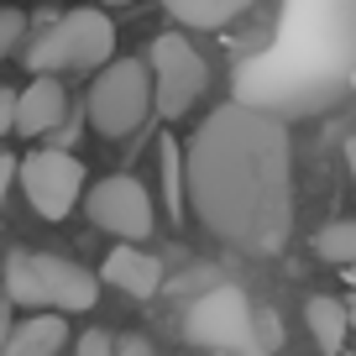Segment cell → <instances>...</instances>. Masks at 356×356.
<instances>
[{
	"instance_id": "obj_1",
	"label": "cell",
	"mask_w": 356,
	"mask_h": 356,
	"mask_svg": "<svg viewBox=\"0 0 356 356\" xmlns=\"http://www.w3.org/2000/svg\"><path fill=\"white\" fill-rule=\"evenodd\" d=\"M184 200L215 241L278 252L293 231V142L278 115L220 105L184 142Z\"/></svg>"
},
{
	"instance_id": "obj_2",
	"label": "cell",
	"mask_w": 356,
	"mask_h": 356,
	"mask_svg": "<svg viewBox=\"0 0 356 356\" xmlns=\"http://www.w3.org/2000/svg\"><path fill=\"white\" fill-rule=\"evenodd\" d=\"M0 283H6V304L22 314H89L105 289L100 273L53 252H26V246L6 257Z\"/></svg>"
},
{
	"instance_id": "obj_3",
	"label": "cell",
	"mask_w": 356,
	"mask_h": 356,
	"mask_svg": "<svg viewBox=\"0 0 356 356\" xmlns=\"http://www.w3.org/2000/svg\"><path fill=\"white\" fill-rule=\"evenodd\" d=\"M115 58V22L100 6H79V11L58 16L37 37H26L22 63L26 74H100Z\"/></svg>"
},
{
	"instance_id": "obj_4",
	"label": "cell",
	"mask_w": 356,
	"mask_h": 356,
	"mask_svg": "<svg viewBox=\"0 0 356 356\" xmlns=\"http://www.w3.org/2000/svg\"><path fill=\"white\" fill-rule=\"evenodd\" d=\"M89 131L105 136V142H126L147 126L152 115V74H147V58H111V63L95 74L89 84Z\"/></svg>"
},
{
	"instance_id": "obj_5",
	"label": "cell",
	"mask_w": 356,
	"mask_h": 356,
	"mask_svg": "<svg viewBox=\"0 0 356 356\" xmlns=\"http://www.w3.org/2000/svg\"><path fill=\"white\" fill-rule=\"evenodd\" d=\"M16 189L37 220H68L89 189L84 157H74V147H32L26 157H16Z\"/></svg>"
},
{
	"instance_id": "obj_6",
	"label": "cell",
	"mask_w": 356,
	"mask_h": 356,
	"mask_svg": "<svg viewBox=\"0 0 356 356\" xmlns=\"http://www.w3.org/2000/svg\"><path fill=\"white\" fill-rule=\"evenodd\" d=\"M147 74H152V111L157 121H178L200 105V95L210 89V63L200 58V47L184 32H157L147 47Z\"/></svg>"
},
{
	"instance_id": "obj_7",
	"label": "cell",
	"mask_w": 356,
	"mask_h": 356,
	"mask_svg": "<svg viewBox=\"0 0 356 356\" xmlns=\"http://www.w3.org/2000/svg\"><path fill=\"white\" fill-rule=\"evenodd\" d=\"M79 210L89 215L95 231H105L111 241H152L157 231V204H152V189L131 173H111V178H95L84 189V204Z\"/></svg>"
},
{
	"instance_id": "obj_8",
	"label": "cell",
	"mask_w": 356,
	"mask_h": 356,
	"mask_svg": "<svg viewBox=\"0 0 356 356\" xmlns=\"http://www.w3.org/2000/svg\"><path fill=\"white\" fill-rule=\"evenodd\" d=\"M163 278H168L163 257L147 252V246H131V241H115L111 252H105V262H100V283H111L126 299H157V293H163Z\"/></svg>"
},
{
	"instance_id": "obj_9",
	"label": "cell",
	"mask_w": 356,
	"mask_h": 356,
	"mask_svg": "<svg viewBox=\"0 0 356 356\" xmlns=\"http://www.w3.org/2000/svg\"><path fill=\"white\" fill-rule=\"evenodd\" d=\"M63 121H68L63 79H53V74H32V84L16 89V136L37 142V136H53Z\"/></svg>"
},
{
	"instance_id": "obj_10",
	"label": "cell",
	"mask_w": 356,
	"mask_h": 356,
	"mask_svg": "<svg viewBox=\"0 0 356 356\" xmlns=\"http://www.w3.org/2000/svg\"><path fill=\"white\" fill-rule=\"evenodd\" d=\"M6 356H63L68 351V314H22L0 341Z\"/></svg>"
},
{
	"instance_id": "obj_11",
	"label": "cell",
	"mask_w": 356,
	"mask_h": 356,
	"mask_svg": "<svg viewBox=\"0 0 356 356\" xmlns=\"http://www.w3.org/2000/svg\"><path fill=\"white\" fill-rule=\"evenodd\" d=\"M304 325H309V341L320 346V356H341L346 351V299H330V293H314L304 299Z\"/></svg>"
},
{
	"instance_id": "obj_12",
	"label": "cell",
	"mask_w": 356,
	"mask_h": 356,
	"mask_svg": "<svg viewBox=\"0 0 356 356\" xmlns=\"http://www.w3.org/2000/svg\"><path fill=\"white\" fill-rule=\"evenodd\" d=\"M257 0H163V11L178 26H194V32H220V26L241 22Z\"/></svg>"
},
{
	"instance_id": "obj_13",
	"label": "cell",
	"mask_w": 356,
	"mask_h": 356,
	"mask_svg": "<svg viewBox=\"0 0 356 356\" xmlns=\"http://www.w3.org/2000/svg\"><path fill=\"white\" fill-rule=\"evenodd\" d=\"M157 163H163V210H168V220H184V210H189V200H184V147L173 136H163Z\"/></svg>"
},
{
	"instance_id": "obj_14",
	"label": "cell",
	"mask_w": 356,
	"mask_h": 356,
	"mask_svg": "<svg viewBox=\"0 0 356 356\" xmlns=\"http://www.w3.org/2000/svg\"><path fill=\"white\" fill-rule=\"evenodd\" d=\"M314 257L330 267H356V215L351 220H330L314 231Z\"/></svg>"
},
{
	"instance_id": "obj_15",
	"label": "cell",
	"mask_w": 356,
	"mask_h": 356,
	"mask_svg": "<svg viewBox=\"0 0 356 356\" xmlns=\"http://www.w3.org/2000/svg\"><path fill=\"white\" fill-rule=\"evenodd\" d=\"M79 356H152V346L142 335H111V330H89L79 341Z\"/></svg>"
},
{
	"instance_id": "obj_16",
	"label": "cell",
	"mask_w": 356,
	"mask_h": 356,
	"mask_svg": "<svg viewBox=\"0 0 356 356\" xmlns=\"http://www.w3.org/2000/svg\"><path fill=\"white\" fill-rule=\"evenodd\" d=\"M22 47H26V11L6 6V11H0V63L11 53H22Z\"/></svg>"
},
{
	"instance_id": "obj_17",
	"label": "cell",
	"mask_w": 356,
	"mask_h": 356,
	"mask_svg": "<svg viewBox=\"0 0 356 356\" xmlns=\"http://www.w3.org/2000/svg\"><path fill=\"white\" fill-rule=\"evenodd\" d=\"M6 136H16V89L0 84V142Z\"/></svg>"
},
{
	"instance_id": "obj_18",
	"label": "cell",
	"mask_w": 356,
	"mask_h": 356,
	"mask_svg": "<svg viewBox=\"0 0 356 356\" xmlns=\"http://www.w3.org/2000/svg\"><path fill=\"white\" fill-rule=\"evenodd\" d=\"M257 335H262V346H278V341H283L278 314H273V309H262V314H257Z\"/></svg>"
},
{
	"instance_id": "obj_19",
	"label": "cell",
	"mask_w": 356,
	"mask_h": 356,
	"mask_svg": "<svg viewBox=\"0 0 356 356\" xmlns=\"http://www.w3.org/2000/svg\"><path fill=\"white\" fill-rule=\"evenodd\" d=\"M11 189H16V157H6V152H0V210H6Z\"/></svg>"
},
{
	"instance_id": "obj_20",
	"label": "cell",
	"mask_w": 356,
	"mask_h": 356,
	"mask_svg": "<svg viewBox=\"0 0 356 356\" xmlns=\"http://www.w3.org/2000/svg\"><path fill=\"white\" fill-rule=\"evenodd\" d=\"M346 173H351V184H356V136L346 142Z\"/></svg>"
},
{
	"instance_id": "obj_21",
	"label": "cell",
	"mask_w": 356,
	"mask_h": 356,
	"mask_svg": "<svg viewBox=\"0 0 356 356\" xmlns=\"http://www.w3.org/2000/svg\"><path fill=\"white\" fill-rule=\"evenodd\" d=\"M346 325H351V330H356V293H351V299H346Z\"/></svg>"
},
{
	"instance_id": "obj_22",
	"label": "cell",
	"mask_w": 356,
	"mask_h": 356,
	"mask_svg": "<svg viewBox=\"0 0 356 356\" xmlns=\"http://www.w3.org/2000/svg\"><path fill=\"white\" fill-rule=\"evenodd\" d=\"M95 6H131V0H95Z\"/></svg>"
},
{
	"instance_id": "obj_23",
	"label": "cell",
	"mask_w": 356,
	"mask_h": 356,
	"mask_svg": "<svg viewBox=\"0 0 356 356\" xmlns=\"http://www.w3.org/2000/svg\"><path fill=\"white\" fill-rule=\"evenodd\" d=\"M346 273H351V283H356V267H346Z\"/></svg>"
}]
</instances>
